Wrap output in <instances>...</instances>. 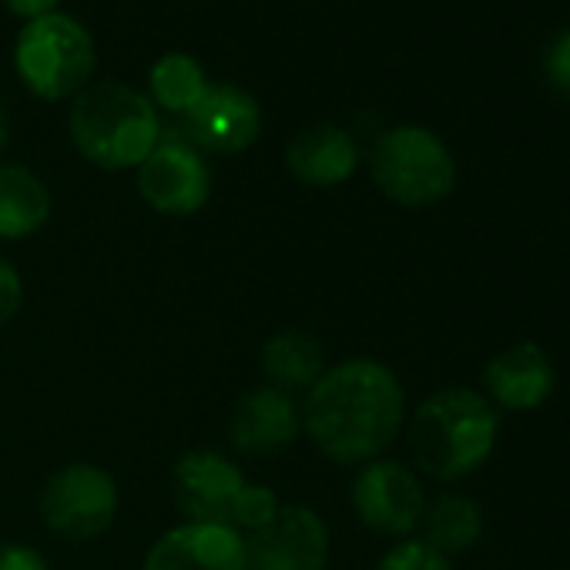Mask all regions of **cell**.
I'll return each instance as SVG.
<instances>
[{
	"label": "cell",
	"mask_w": 570,
	"mask_h": 570,
	"mask_svg": "<svg viewBox=\"0 0 570 570\" xmlns=\"http://www.w3.org/2000/svg\"><path fill=\"white\" fill-rule=\"evenodd\" d=\"M299 410L303 433L340 466L380 460L400 440L410 416L403 380L370 356L330 366Z\"/></svg>",
	"instance_id": "6da1fadb"
},
{
	"label": "cell",
	"mask_w": 570,
	"mask_h": 570,
	"mask_svg": "<svg viewBox=\"0 0 570 570\" xmlns=\"http://www.w3.org/2000/svg\"><path fill=\"white\" fill-rule=\"evenodd\" d=\"M500 413L473 386H443L406 416L413 470L433 483H460L483 470L500 443Z\"/></svg>",
	"instance_id": "7a4b0ae2"
},
{
	"label": "cell",
	"mask_w": 570,
	"mask_h": 570,
	"mask_svg": "<svg viewBox=\"0 0 570 570\" xmlns=\"http://www.w3.org/2000/svg\"><path fill=\"white\" fill-rule=\"evenodd\" d=\"M68 131L78 155L95 168L131 171L158 148L165 125L148 95L121 81H101L71 101Z\"/></svg>",
	"instance_id": "3957f363"
},
{
	"label": "cell",
	"mask_w": 570,
	"mask_h": 570,
	"mask_svg": "<svg viewBox=\"0 0 570 570\" xmlns=\"http://www.w3.org/2000/svg\"><path fill=\"white\" fill-rule=\"evenodd\" d=\"M95 68L98 51L91 31L65 11L24 21L14 41V71L41 101H75L91 85Z\"/></svg>",
	"instance_id": "277c9868"
},
{
	"label": "cell",
	"mask_w": 570,
	"mask_h": 570,
	"mask_svg": "<svg viewBox=\"0 0 570 570\" xmlns=\"http://www.w3.org/2000/svg\"><path fill=\"white\" fill-rule=\"evenodd\" d=\"M373 185L403 208H433L456 188L450 145L423 125H393L370 148Z\"/></svg>",
	"instance_id": "5b68a950"
},
{
	"label": "cell",
	"mask_w": 570,
	"mask_h": 570,
	"mask_svg": "<svg viewBox=\"0 0 570 570\" xmlns=\"http://www.w3.org/2000/svg\"><path fill=\"white\" fill-rule=\"evenodd\" d=\"M45 527L71 543L101 537L118 517V483L115 476L88 460H75L55 470L38 500Z\"/></svg>",
	"instance_id": "8992f818"
},
{
	"label": "cell",
	"mask_w": 570,
	"mask_h": 570,
	"mask_svg": "<svg viewBox=\"0 0 570 570\" xmlns=\"http://www.w3.org/2000/svg\"><path fill=\"white\" fill-rule=\"evenodd\" d=\"M426 500L430 497L423 490V476L413 466L386 456L363 463L350 490V503L360 523L393 540L416 537L426 513Z\"/></svg>",
	"instance_id": "52a82bcc"
},
{
	"label": "cell",
	"mask_w": 570,
	"mask_h": 570,
	"mask_svg": "<svg viewBox=\"0 0 570 570\" xmlns=\"http://www.w3.org/2000/svg\"><path fill=\"white\" fill-rule=\"evenodd\" d=\"M135 171L141 202L158 215L185 218L202 212L212 198V168L188 138L161 135L158 148Z\"/></svg>",
	"instance_id": "ba28073f"
},
{
	"label": "cell",
	"mask_w": 570,
	"mask_h": 570,
	"mask_svg": "<svg viewBox=\"0 0 570 570\" xmlns=\"http://www.w3.org/2000/svg\"><path fill=\"white\" fill-rule=\"evenodd\" d=\"M330 550V527L320 510L282 503L268 527L245 533V570H326Z\"/></svg>",
	"instance_id": "9c48e42d"
},
{
	"label": "cell",
	"mask_w": 570,
	"mask_h": 570,
	"mask_svg": "<svg viewBox=\"0 0 570 570\" xmlns=\"http://www.w3.org/2000/svg\"><path fill=\"white\" fill-rule=\"evenodd\" d=\"M480 393L490 400V406L503 413H537L543 410L557 393V363L553 356L533 343L517 340L503 350H497L480 373Z\"/></svg>",
	"instance_id": "30bf717a"
},
{
	"label": "cell",
	"mask_w": 570,
	"mask_h": 570,
	"mask_svg": "<svg viewBox=\"0 0 570 570\" xmlns=\"http://www.w3.org/2000/svg\"><path fill=\"white\" fill-rule=\"evenodd\" d=\"M245 473L235 460L215 453V450H195L185 453L171 466V497L175 507L191 523H228L238 503V493L245 490Z\"/></svg>",
	"instance_id": "8fae6325"
},
{
	"label": "cell",
	"mask_w": 570,
	"mask_h": 570,
	"mask_svg": "<svg viewBox=\"0 0 570 570\" xmlns=\"http://www.w3.org/2000/svg\"><path fill=\"white\" fill-rule=\"evenodd\" d=\"M188 141L198 151L238 155L248 151L262 135V108L238 85H208L198 105L185 115Z\"/></svg>",
	"instance_id": "7c38bea8"
},
{
	"label": "cell",
	"mask_w": 570,
	"mask_h": 570,
	"mask_svg": "<svg viewBox=\"0 0 570 570\" xmlns=\"http://www.w3.org/2000/svg\"><path fill=\"white\" fill-rule=\"evenodd\" d=\"M303 436V410L296 396L255 386L242 393L228 416V440L238 453L248 456H268L289 450Z\"/></svg>",
	"instance_id": "4fadbf2b"
},
{
	"label": "cell",
	"mask_w": 570,
	"mask_h": 570,
	"mask_svg": "<svg viewBox=\"0 0 570 570\" xmlns=\"http://www.w3.org/2000/svg\"><path fill=\"white\" fill-rule=\"evenodd\" d=\"M145 570H245V537L228 523H178L145 553Z\"/></svg>",
	"instance_id": "5bb4252c"
},
{
	"label": "cell",
	"mask_w": 570,
	"mask_h": 570,
	"mask_svg": "<svg viewBox=\"0 0 570 570\" xmlns=\"http://www.w3.org/2000/svg\"><path fill=\"white\" fill-rule=\"evenodd\" d=\"M285 168L299 185L336 188L360 168V145L340 125H309L285 145Z\"/></svg>",
	"instance_id": "9a60e30c"
},
{
	"label": "cell",
	"mask_w": 570,
	"mask_h": 570,
	"mask_svg": "<svg viewBox=\"0 0 570 570\" xmlns=\"http://www.w3.org/2000/svg\"><path fill=\"white\" fill-rule=\"evenodd\" d=\"M258 363H262L265 386L282 390V393H289V396H299V393L306 396L323 380V373L330 370L326 346L313 333H303V330H282V333H275L262 346Z\"/></svg>",
	"instance_id": "2e32d148"
},
{
	"label": "cell",
	"mask_w": 570,
	"mask_h": 570,
	"mask_svg": "<svg viewBox=\"0 0 570 570\" xmlns=\"http://www.w3.org/2000/svg\"><path fill=\"white\" fill-rule=\"evenodd\" d=\"M48 185L24 165L0 161V238L21 242L38 235L51 218Z\"/></svg>",
	"instance_id": "e0dca14e"
},
{
	"label": "cell",
	"mask_w": 570,
	"mask_h": 570,
	"mask_svg": "<svg viewBox=\"0 0 570 570\" xmlns=\"http://www.w3.org/2000/svg\"><path fill=\"white\" fill-rule=\"evenodd\" d=\"M483 530H487V517H483V507L476 497L460 493V490H443L440 497L426 500L420 537L433 550L446 553L450 560L456 553L473 550L483 540Z\"/></svg>",
	"instance_id": "ac0fdd59"
},
{
	"label": "cell",
	"mask_w": 570,
	"mask_h": 570,
	"mask_svg": "<svg viewBox=\"0 0 570 570\" xmlns=\"http://www.w3.org/2000/svg\"><path fill=\"white\" fill-rule=\"evenodd\" d=\"M208 85L212 81H208L202 61L185 55V51L161 55L148 71V98H151V105L158 111H165V115H175V118H185L198 105V98L205 95Z\"/></svg>",
	"instance_id": "d6986e66"
},
{
	"label": "cell",
	"mask_w": 570,
	"mask_h": 570,
	"mask_svg": "<svg viewBox=\"0 0 570 570\" xmlns=\"http://www.w3.org/2000/svg\"><path fill=\"white\" fill-rule=\"evenodd\" d=\"M376 570H456L453 560L440 550H433L423 537L396 540L376 563Z\"/></svg>",
	"instance_id": "ffe728a7"
},
{
	"label": "cell",
	"mask_w": 570,
	"mask_h": 570,
	"mask_svg": "<svg viewBox=\"0 0 570 570\" xmlns=\"http://www.w3.org/2000/svg\"><path fill=\"white\" fill-rule=\"evenodd\" d=\"M282 503L278 497L272 493V487H262V483H245V490L238 493V503H235V513H232V527L242 533H255L262 527H268L275 517H278Z\"/></svg>",
	"instance_id": "44dd1931"
},
{
	"label": "cell",
	"mask_w": 570,
	"mask_h": 570,
	"mask_svg": "<svg viewBox=\"0 0 570 570\" xmlns=\"http://www.w3.org/2000/svg\"><path fill=\"white\" fill-rule=\"evenodd\" d=\"M24 303V278L14 262L0 258V326H8Z\"/></svg>",
	"instance_id": "7402d4cb"
},
{
	"label": "cell",
	"mask_w": 570,
	"mask_h": 570,
	"mask_svg": "<svg viewBox=\"0 0 570 570\" xmlns=\"http://www.w3.org/2000/svg\"><path fill=\"white\" fill-rule=\"evenodd\" d=\"M0 570H51L48 560L28 543H0Z\"/></svg>",
	"instance_id": "603a6c76"
},
{
	"label": "cell",
	"mask_w": 570,
	"mask_h": 570,
	"mask_svg": "<svg viewBox=\"0 0 570 570\" xmlns=\"http://www.w3.org/2000/svg\"><path fill=\"white\" fill-rule=\"evenodd\" d=\"M547 78H550L563 95H570V31L560 35V38L553 41V48H550V55H547Z\"/></svg>",
	"instance_id": "cb8c5ba5"
},
{
	"label": "cell",
	"mask_w": 570,
	"mask_h": 570,
	"mask_svg": "<svg viewBox=\"0 0 570 570\" xmlns=\"http://www.w3.org/2000/svg\"><path fill=\"white\" fill-rule=\"evenodd\" d=\"M8 11L21 21H38L45 14H55L61 0H4Z\"/></svg>",
	"instance_id": "d4e9b609"
},
{
	"label": "cell",
	"mask_w": 570,
	"mask_h": 570,
	"mask_svg": "<svg viewBox=\"0 0 570 570\" xmlns=\"http://www.w3.org/2000/svg\"><path fill=\"white\" fill-rule=\"evenodd\" d=\"M8 141H11V118H8V108L0 105V151L8 148Z\"/></svg>",
	"instance_id": "484cf974"
}]
</instances>
